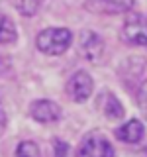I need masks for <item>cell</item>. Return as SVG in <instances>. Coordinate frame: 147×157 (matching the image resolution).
I'll use <instances>...</instances> for the list:
<instances>
[{"instance_id": "1", "label": "cell", "mask_w": 147, "mask_h": 157, "mask_svg": "<svg viewBox=\"0 0 147 157\" xmlns=\"http://www.w3.org/2000/svg\"><path fill=\"white\" fill-rule=\"evenodd\" d=\"M73 39H75L73 29L65 26H49L36 36V49L47 57H59L71 49Z\"/></svg>"}, {"instance_id": "2", "label": "cell", "mask_w": 147, "mask_h": 157, "mask_svg": "<svg viewBox=\"0 0 147 157\" xmlns=\"http://www.w3.org/2000/svg\"><path fill=\"white\" fill-rule=\"evenodd\" d=\"M73 153H75V157H116V149L104 134L92 132L78 141Z\"/></svg>"}, {"instance_id": "3", "label": "cell", "mask_w": 147, "mask_h": 157, "mask_svg": "<svg viewBox=\"0 0 147 157\" xmlns=\"http://www.w3.org/2000/svg\"><path fill=\"white\" fill-rule=\"evenodd\" d=\"M92 92H94V78L85 69L75 71L65 82V96L71 102H77V104L86 102L92 96Z\"/></svg>"}, {"instance_id": "4", "label": "cell", "mask_w": 147, "mask_h": 157, "mask_svg": "<svg viewBox=\"0 0 147 157\" xmlns=\"http://www.w3.org/2000/svg\"><path fill=\"white\" fill-rule=\"evenodd\" d=\"M28 116L41 126H51L63 118V108L51 98H36L28 106Z\"/></svg>"}, {"instance_id": "5", "label": "cell", "mask_w": 147, "mask_h": 157, "mask_svg": "<svg viewBox=\"0 0 147 157\" xmlns=\"http://www.w3.org/2000/svg\"><path fill=\"white\" fill-rule=\"evenodd\" d=\"M120 39L127 45L147 47V18L141 14H131L120 28Z\"/></svg>"}, {"instance_id": "6", "label": "cell", "mask_w": 147, "mask_h": 157, "mask_svg": "<svg viewBox=\"0 0 147 157\" xmlns=\"http://www.w3.org/2000/svg\"><path fill=\"white\" fill-rule=\"evenodd\" d=\"M78 53L88 63H100L106 53V41L94 29H82L78 36Z\"/></svg>"}, {"instance_id": "7", "label": "cell", "mask_w": 147, "mask_h": 157, "mask_svg": "<svg viewBox=\"0 0 147 157\" xmlns=\"http://www.w3.org/2000/svg\"><path fill=\"white\" fill-rule=\"evenodd\" d=\"M96 106H98V110H100V114L104 118H108V120H112V122H122V118L126 116V108L122 104V100L116 96L114 90H110V88H104V90L98 94Z\"/></svg>"}, {"instance_id": "8", "label": "cell", "mask_w": 147, "mask_h": 157, "mask_svg": "<svg viewBox=\"0 0 147 157\" xmlns=\"http://www.w3.org/2000/svg\"><path fill=\"white\" fill-rule=\"evenodd\" d=\"M114 136L118 141H122L126 145H137L145 140V124L139 118H130L116 128Z\"/></svg>"}, {"instance_id": "9", "label": "cell", "mask_w": 147, "mask_h": 157, "mask_svg": "<svg viewBox=\"0 0 147 157\" xmlns=\"http://www.w3.org/2000/svg\"><path fill=\"white\" fill-rule=\"evenodd\" d=\"M20 39L18 26L6 12H0V45H16Z\"/></svg>"}, {"instance_id": "10", "label": "cell", "mask_w": 147, "mask_h": 157, "mask_svg": "<svg viewBox=\"0 0 147 157\" xmlns=\"http://www.w3.org/2000/svg\"><path fill=\"white\" fill-rule=\"evenodd\" d=\"M14 157H41V149L33 140H22L16 145Z\"/></svg>"}, {"instance_id": "11", "label": "cell", "mask_w": 147, "mask_h": 157, "mask_svg": "<svg viewBox=\"0 0 147 157\" xmlns=\"http://www.w3.org/2000/svg\"><path fill=\"white\" fill-rule=\"evenodd\" d=\"M41 6L43 2H37V0H18V2H14V8L18 10V14L26 18H33L41 10Z\"/></svg>"}, {"instance_id": "12", "label": "cell", "mask_w": 147, "mask_h": 157, "mask_svg": "<svg viewBox=\"0 0 147 157\" xmlns=\"http://www.w3.org/2000/svg\"><path fill=\"white\" fill-rule=\"evenodd\" d=\"M51 147H53V157H75L71 144H67V141L61 140V137H53Z\"/></svg>"}, {"instance_id": "13", "label": "cell", "mask_w": 147, "mask_h": 157, "mask_svg": "<svg viewBox=\"0 0 147 157\" xmlns=\"http://www.w3.org/2000/svg\"><path fill=\"white\" fill-rule=\"evenodd\" d=\"M135 100H137V106H139L141 114L147 118V78L137 86V94H135Z\"/></svg>"}, {"instance_id": "14", "label": "cell", "mask_w": 147, "mask_h": 157, "mask_svg": "<svg viewBox=\"0 0 147 157\" xmlns=\"http://www.w3.org/2000/svg\"><path fill=\"white\" fill-rule=\"evenodd\" d=\"M6 130H8V114H6V110H4L2 102H0V137L6 134Z\"/></svg>"}, {"instance_id": "15", "label": "cell", "mask_w": 147, "mask_h": 157, "mask_svg": "<svg viewBox=\"0 0 147 157\" xmlns=\"http://www.w3.org/2000/svg\"><path fill=\"white\" fill-rule=\"evenodd\" d=\"M10 59L6 57V55H2V53H0V77H4L6 75V73L10 71Z\"/></svg>"}]
</instances>
